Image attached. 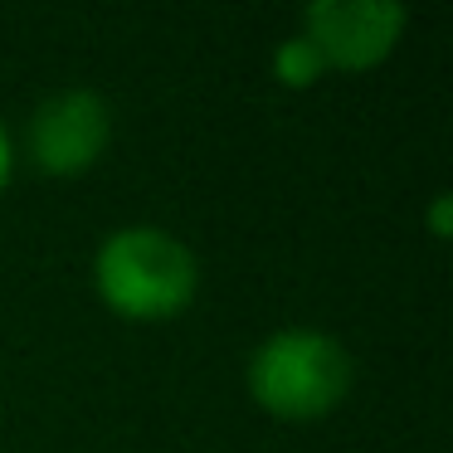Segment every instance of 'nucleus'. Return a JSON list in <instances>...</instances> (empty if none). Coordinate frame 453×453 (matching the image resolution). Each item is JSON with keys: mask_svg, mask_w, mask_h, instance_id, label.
I'll list each match as a JSON object with an SVG mask.
<instances>
[{"mask_svg": "<svg viewBox=\"0 0 453 453\" xmlns=\"http://www.w3.org/2000/svg\"><path fill=\"white\" fill-rule=\"evenodd\" d=\"M93 288L122 322H176L200 293V258L161 225H122L93 254Z\"/></svg>", "mask_w": 453, "mask_h": 453, "instance_id": "1", "label": "nucleus"}, {"mask_svg": "<svg viewBox=\"0 0 453 453\" xmlns=\"http://www.w3.org/2000/svg\"><path fill=\"white\" fill-rule=\"evenodd\" d=\"M249 400L283 424H317L342 410L356 385V361L332 332L283 326L264 336L249 356Z\"/></svg>", "mask_w": 453, "mask_h": 453, "instance_id": "2", "label": "nucleus"}, {"mask_svg": "<svg viewBox=\"0 0 453 453\" xmlns=\"http://www.w3.org/2000/svg\"><path fill=\"white\" fill-rule=\"evenodd\" d=\"M112 147V108L103 93L93 88H59L35 108L30 132H25V151H30L35 171L54 180L88 176Z\"/></svg>", "mask_w": 453, "mask_h": 453, "instance_id": "3", "label": "nucleus"}, {"mask_svg": "<svg viewBox=\"0 0 453 453\" xmlns=\"http://www.w3.org/2000/svg\"><path fill=\"white\" fill-rule=\"evenodd\" d=\"M410 11L395 0H317L303 11V35L326 59V73H371L404 40Z\"/></svg>", "mask_w": 453, "mask_h": 453, "instance_id": "4", "label": "nucleus"}, {"mask_svg": "<svg viewBox=\"0 0 453 453\" xmlns=\"http://www.w3.org/2000/svg\"><path fill=\"white\" fill-rule=\"evenodd\" d=\"M273 79H278V88H288V93H307L326 79V59L317 54V44L307 40V35H288L273 50Z\"/></svg>", "mask_w": 453, "mask_h": 453, "instance_id": "5", "label": "nucleus"}, {"mask_svg": "<svg viewBox=\"0 0 453 453\" xmlns=\"http://www.w3.org/2000/svg\"><path fill=\"white\" fill-rule=\"evenodd\" d=\"M11 176H15V142H11V127L0 122V196H5Z\"/></svg>", "mask_w": 453, "mask_h": 453, "instance_id": "6", "label": "nucleus"}, {"mask_svg": "<svg viewBox=\"0 0 453 453\" xmlns=\"http://www.w3.org/2000/svg\"><path fill=\"white\" fill-rule=\"evenodd\" d=\"M429 234H434V239H449V196H434V210H429Z\"/></svg>", "mask_w": 453, "mask_h": 453, "instance_id": "7", "label": "nucleus"}]
</instances>
